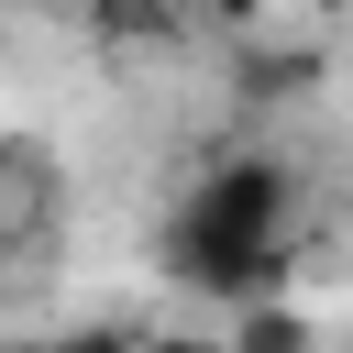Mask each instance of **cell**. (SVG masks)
Returning a JSON list of instances; mask_svg holds the SVG:
<instances>
[{
	"label": "cell",
	"instance_id": "obj_1",
	"mask_svg": "<svg viewBox=\"0 0 353 353\" xmlns=\"http://www.w3.org/2000/svg\"><path fill=\"white\" fill-rule=\"evenodd\" d=\"M298 254V176L276 154H221L176 188L165 210V276L188 298H232L254 309L276 287V265Z\"/></svg>",
	"mask_w": 353,
	"mask_h": 353
},
{
	"label": "cell",
	"instance_id": "obj_2",
	"mask_svg": "<svg viewBox=\"0 0 353 353\" xmlns=\"http://www.w3.org/2000/svg\"><path fill=\"white\" fill-rule=\"evenodd\" d=\"M55 221H66V176H55V154H44L33 132H0V265L44 254Z\"/></svg>",
	"mask_w": 353,
	"mask_h": 353
},
{
	"label": "cell",
	"instance_id": "obj_3",
	"mask_svg": "<svg viewBox=\"0 0 353 353\" xmlns=\"http://www.w3.org/2000/svg\"><path fill=\"white\" fill-rule=\"evenodd\" d=\"M232 353H309V331H298L287 309H254V320L232 331Z\"/></svg>",
	"mask_w": 353,
	"mask_h": 353
},
{
	"label": "cell",
	"instance_id": "obj_4",
	"mask_svg": "<svg viewBox=\"0 0 353 353\" xmlns=\"http://www.w3.org/2000/svg\"><path fill=\"white\" fill-rule=\"evenodd\" d=\"M11 353H132V342H110V331H55V342H11Z\"/></svg>",
	"mask_w": 353,
	"mask_h": 353
}]
</instances>
